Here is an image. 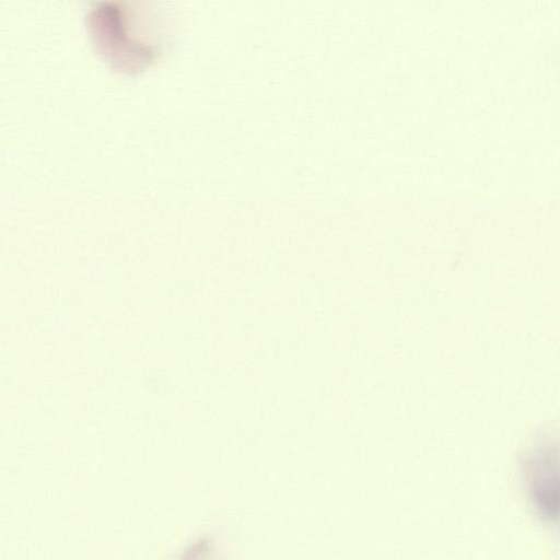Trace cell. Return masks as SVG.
<instances>
[{"mask_svg":"<svg viewBox=\"0 0 560 560\" xmlns=\"http://www.w3.org/2000/svg\"><path fill=\"white\" fill-rule=\"evenodd\" d=\"M523 474L530 500L540 517L552 522L558 514L557 452L549 443L530 451L523 465Z\"/></svg>","mask_w":560,"mask_h":560,"instance_id":"cell-1","label":"cell"}]
</instances>
